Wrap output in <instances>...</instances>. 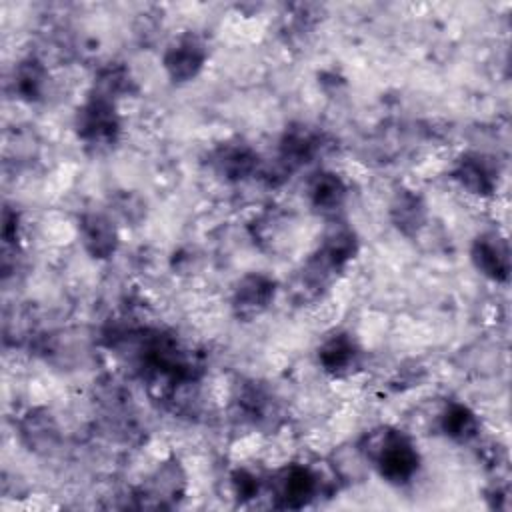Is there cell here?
<instances>
[{"mask_svg":"<svg viewBox=\"0 0 512 512\" xmlns=\"http://www.w3.org/2000/svg\"><path fill=\"white\" fill-rule=\"evenodd\" d=\"M428 218L424 198L414 190H398L390 202V220L404 236H416Z\"/></svg>","mask_w":512,"mask_h":512,"instance_id":"7c38bea8","label":"cell"},{"mask_svg":"<svg viewBox=\"0 0 512 512\" xmlns=\"http://www.w3.org/2000/svg\"><path fill=\"white\" fill-rule=\"evenodd\" d=\"M316 252L342 270L358 252V236L346 222H332Z\"/></svg>","mask_w":512,"mask_h":512,"instance_id":"5bb4252c","label":"cell"},{"mask_svg":"<svg viewBox=\"0 0 512 512\" xmlns=\"http://www.w3.org/2000/svg\"><path fill=\"white\" fill-rule=\"evenodd\" d=\"M186 490V476L182 466L176 460L160 464L142 486L138 498L144 500V506H170L182 498Z\"/></svg>","mask_w":512,"mask_h":512,"instance_id":"52a82bcc","label":"cell"},{"mask_svg":"<svg viewBox=\"0 0 512 512\" xmlns=\"http://www.w3.org/2000/svg\"><path fill=\"white\" fill-rule=\"evenodd\" d=\"M360 360V348L356 340L346 332L330 334L318 346V362L324 372L332 376H346L350 374Z\"/></svg>","mask_w":512,"mask_h":512,"instance_id":"8fae6325","label":"cell"},{"mask_svg":"<svg viewBox=\"0 0 512 512\" xmlns=\"http://www.w3.org/2000/svg\"><path fill=\"white\" fill-rule=\"evenodd\" d=\"M276 296V282L262 274L250 272L242 276L232 294V310L242 320H252L260 316Z\"/></svg>","mask_w":512,"mask_h":512,"instance_id":"5b68a950","label":"cell"},{"mask_svg":"<svg viewBox=\"0 0 512 512\" xmlns=\"http://www.w3.org/2000/svg\"><path fill=\"white\" fill-rule=\"evenodd\" d=\"M232 488H234V494L240 502L252 500L260 494V478L254 472L246 470V468H238L232 474Z\"/></svg>","mask_w":512,"mask_h":512,"instance_id":"ffe728a7","label":"cell"},{"mask_svg":"<svg viewBox=\"0 0 512 512\" xmlns=\"http://www.w3.org/2000/svg\"><path fill=\"white\" fill-rule=\"evenodd\" d=\"M318 148H320L318 134L304 124H294V126L286 128V132L280 140L278 164L286 172H292V170L308 164L316 156Z\"/></svg>","mask_w":512,"mask_h":512,"instance_id":"30bf717a","label":"cell"},{"mask_svg":"<svg viewBox=\"0 0 512 512\" xmlns=\"http://www.w3.org/2000/svg\"><path fill=\"white\" fill-rule=\"evenodd\" d=\"M80 240L96 260L110 258L118 248V228L108 214L86 212L80 218Z\"/></svg>","mask_w":512,"mask_h":512,"instance_id":"9c48e42d","label":"cell"},{"mask_svg":"<svg viewBox=\"0 0 512 512\" xmlns=\"http://www.w3.org/2000/svg\"><path fill=\"white\" fill-rule=\"evenodd\" d=\"M48 84V72L46 66L36 58H26L14 68V92L18 98L36 102L44 96Z\"/></svg>","mask_w":512,"mask_h":512,"instance_id":"e0dca14e","label":"cell"},{"mask_svg":"<svg viewBox=\"0 0 512 512\" xmlns=\"http://www.w3.org/2000/svg\"><path fill=\"white\" fill-rule=\"evenodd\" d=\"M320 494V478L316 470L304 464H290L276 472L272 496L280 508H304Z\"/></svg>","mask_w":512,"mask_h":512,"instance_id":"3957f363","label":"cell"},{"mask_svg":"<svg viewBox=\"0 0 512 512\" xmlns=\"http://www.w3.org/2000/svg\"><path fill=\"white\" fill-rule=\"evenodd\" d=\"M358 450L386 482L396 486L410 482L420 466V454L414 442L398 430H376L366 436V442Z\"/></svg>","mask_w":512,"mask_h":512,"instance_id":"6da1fadb","label":"cell"},{"mask_svg":"<svg viewBox=\"0 0 512 512\" xmlns=\"http://www.w3.org/2000/svg\"><path fill=\"white\" fill-rule=\"evenodd\" d=\"M18 236V214L12 210H4L2 216V238L6 244H10L12 240H16Z\"/></svg>","mask_w":512,"mask_h":512,"instance_id":"44dd1931","label":"cell"},{"mask_svg":"<svg viewBox=\"0 0 512 512\" xmlns=\"http://www.w3.org/2000/svg\"><path fill=\"white\" fill-rule=\"evenodd\" d=\"M452 178L468 194L484 198L494 194L498 186V168L494 166L492 158L478 152H470L456 160L452 168Z\"/></svg>","mask_w":512,"mask_h":512,"instance_id":"8992f818","label":"cell"},{"mask_svg":"<svg viewBox=\"0 0 512 512\" xmlns=\"http://www.w3.org/2000/svg\"><path fill=\"white\" fill-rule=\"evenodd\" d=\"M346 194V184L336 172H318L308 186L310 204L322 214H334L336 210H340Z\"/></svg>","mask_w":512,"mask_h":512,"instance_id":"2e32d148","label":"cell"},{"mask_svg":"<svg viewBox=\"0 0 512 512\" xmlns=\"http://www.w3.org/2000/svg\"><path fill=\"white\" fill-rule=\"evenodd\" d=\"M440 428L454 442H470L478 436L480 422L474 410H470L466 404L452 402L440 416Z\"/></svg>","mask_w":512,"mask_h":512,"instance_id":"ac0fdd59","label":"cell"},{"mask_svg":"<svg viewBox=\"0 0 512 512\" xmlns=\"http://www.w3.org/2000/svg\"><path fill=\"white\" fill-rule=\"evenodd\" d=\"M76 134L88 146H110L120 134V116L116 102L92 94L76 112Z\"/></svg>","mask_w":512,"mask_h":512,"instance_id":"7a4b0ae2","label":"cell"},{"mask_svg":"<svg viewBox=\"0 0 512 512\" xmlns=\"http://www.w3.org/2000/svg\"><path fill=\"white\" fill-rule=\"evenodd\" d=\"M20 436L34 452H48L58 442V424L46 410H30L20 420Z\"/></svg>","mask_w":512,"mask_h":512,"instance_id":"9a60e30c","label":"cell"},{"mask_svg":"<svg viewBox=\"0 0 512 512\" xmlns=\"http://www.w3.org/2000/svg\"><path fill=\"white\" fill-rule=\"evenodd\" d=\"M206 48L200 38L186 34L174 40L162 58L164 70L172 82H190L194 80L206 64Z\"/></svg>","mask_w":512,"mask_h":512,"instance_id":"277c9868","label":"cell"},{"mask_svg":"<svg viewBox=\"0 0 512 512\" xmlns=\"http://www.w3.org/2000/svg\"><path fill=\"white\" fill-rule=\"evenodd\" d=\"M134 88L130 70L122 64H108L102 68L94 80V94L116 102V98L128 94Z\"/></svg>","mask_w":512,"mask_h":512,"instance_id":"d6986e66","label":"cell"},{"mask_svg":"<svg viewBox=\"0 0 512 512\" xmlns=\"http://www.w3.org/2000/svg\"><path fill=\"white\" fill-rule=\"evenodd\" d=\"M214 164L226 180L240 182V180H246L248 176H252L258 170L260 158H258L256 150L250 148L248 144L234 142V144H224L216 152Z\"/></svg>","mask_w":512,"mask_h":512,"instance_id":"4fadbf2b","label":"cell"},{"mask_svg":"<svg viewBox=\"0 0 512 512\" xmlns=\"http://www.w3.org/2000/svg\"><path fill=\"white\" fill-rule=\"evenodd\" d=\"M472 262L480 274L494 282H506L510 276V250L498 234H482L474 240L470 250Z\"/></svg>","mask_w":512,"mask_h":512,"instance_id":"ba28073f","label":"cell"}]
</instances>
